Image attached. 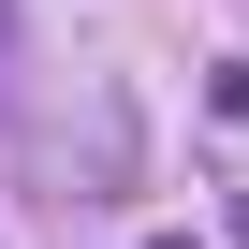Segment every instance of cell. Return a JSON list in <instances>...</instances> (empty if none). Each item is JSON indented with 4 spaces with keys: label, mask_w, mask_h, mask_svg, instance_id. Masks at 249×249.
Returning a JSON list of instances; mask_svg holds the SVG:
<instances>
[{
    "label": "cell",
    "mask_w": 249,
    "mask_h": 249,
    "mask_svg": "<svg viewBox=\"0 0 249 249\" xmlns=\"http://www.w3.org/2000/svg\"><path fill=\"white\" fill-rule=\"evenodd\" d=\"M117 191H132V88L88 73V205H117Z\"/></svg>",
    "instance_id": "1"
},
{
    "label": "cell",
    "mask_w": 249,
    "mask_h": 249,
    "mask_svg": "<svg viewBox=\"0 0 249 249\" xmlns=\"http://www.w3.org/2000/svg\"><path fill=\"white\" fill-rule=\"evenodd\" d=\"M147 249H205V234H147Z\"/></svg>",
    "instance_id": "2"
},
{
    "label": "cell",
    "mask_w": 249,
    "mask_h": 249,
    "mask_svg": "<svg viewBox=\"0 0 249 249\" xmlns=\"http://www.w3.org/2000/svg\"><path fill=\"white\" fill-rule=\"evenodd\" d=\"M0 30H15V0H0Z\"/></svg>",
    "instance_id": "3"
}]
</instances>
